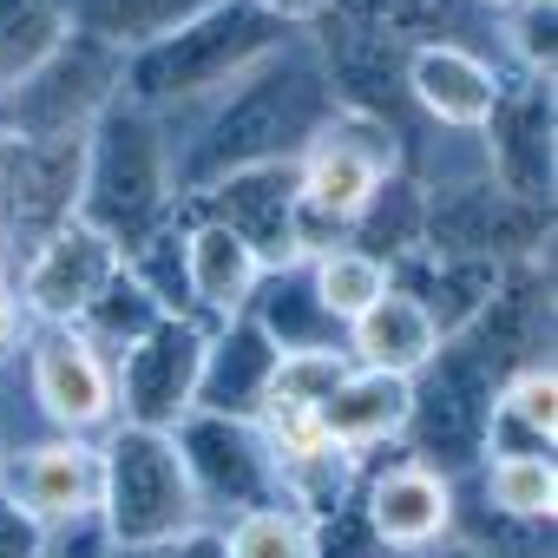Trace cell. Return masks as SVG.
<instances>
[{
	"instance_id": "ba28073f",
	"label": "cell",
	"mask_w": 558,
	"mask_h": 558,
	"mask_svg": "<svg viewBox=\"0 0 558 558\" xmlns=\"http://www.w3.org/2000/svg\"><path fill=\"white\" fill-rule=\"evenodd\" d=\"M551 230V210H532L506 197L493 178L440 184L421 197V250L434 256H473V263H525L538 256Z\"/></svg>"
},
{
	"instance_id": "f546056e",
	"label": "cell",
	"mask_w": 558,
	"mask_h": 558,
	"mask_svg": "<svg viewBox=\"0 0 558 558\" xmlns=\"http://www.w3.org/2000/svg\"><path fill=\"white\" fill-rule=\"evenodd\" d=\"M486 506L519 525H545L558 506V466L551 453H493L486 460Z\"/></svg>"
},
{
	"instance_id": "836d02e7",
	"label": "cell",
	"mask_w": 558,
	"mask_h": 558,
	"mask_svg": "<svg viewBox=\"0 0 558 558\" xmlns=\"http://www.w3.org/2000/svg\"><path fill=\"white\" fill-rule=\"evenodd\" d=\"M310 558H381V545H375V532L362 519V499L310 519Z\"/></svg>"
},
{
	"instance_id": "d590c367",
	"label": "cell",
	"mask_w": 558,
	"mask_h": 558,
	"mask_svg": "<svg viewBox=\"0 0 558 558\" xmlns=\"http://www.w3.org/2000/svg\"><path fill=\"white\" fill-rule=\"evenodd\" d=\"M40 558H112V538L99 519H73V525H53L47 532V551Z\"/></svg>"
},
{
	"instance_id": "8d00e7d4",
	"label": "cell",
	"mask_w": 558,
	"mask_h": 558,
	"mask_svg": "<svg viewBox=\"0 0 558 558\" xmlns=\"http://www.w3.org/2000/svg\"><path fill=\"white\" fill-rule=\"evenodd\" d=\"M256 8L276 21V27H290V34H310L336 14V0H256Z\"/></svg>"
},
{
	"instance_id": "8992f818",
	"label": "cell",
	"mask_w": 558,
	"mask_h": 558,
	"mask_svg": "<svg viewBox=\"0 0 558 558\" xmlns=\"http://www.w3.org/2000/svg\"><path fill=\"white\" fill-rule=\"evenodd\" d=\"M171 440H178V460L191 473V493H197L204 519H243V512H263V506H283V493H276V447L256 421L191 408L171 427Z\"/></svg>"
},
{
	"instance_id": "8fae6325",
	"label": "cell",
	"mask_w": 558,
	"mask_h": 558,
	"mask_svg": "<svg viewBox=\"0 0 558 558\" xmlns=\"http://www.w3.org/2000/svg\"><path fill=\"white\" fill-rule=\"evenodd\" d=\"M480 132H486V178L506 197H519L532 210H551V184H558V158H551V132H558L551 80H506Z\"/></svg>"
},
{
	"instance_id": "4fadbf2b",
	"label": "cell",
	"mask_w": 558,
	"mask_h": 558,
	"mask_svg": "<svg viewBox=\"0 0 558 558\" xmlns=\"http://www.w3.org/2000/svg\"><path fill=\"white\" fill-rule=\"evenodd\" d=\"M191 217L223 223L230 236H243L256 250L263 269L303 263L296 256V165H256V171H230L204 191L184 197Z\"/></svg>"
},
{
	"instance_id": "4316f807",
	"label": "cell",
	"mask_w": 558,
	"mask_h": 558,
	"mask_svg": "<svg viewBox=\"0 0 558 558\" xmlns=\"http://www.w3.org/2000/svg\"><path fill=\"white\" fill-rule=\"evenodd\" d=\"M355 453L329 447V440H303L290 453H276V493H283V506L296 519H323L336 506L355 499Z\"/></svg>"
},
{
	"instance_id": "3957f363",
	"label": "cell",
	"mask_w": 558,
	"mask_h": 558,
	"mask_svg": "<svg viewBox=\"0 0 558 558\" xmlns=\"http://www.w3.org/2000/svg\"><path fill=\"white\" fill-rule=\"evenodd\" d=\"M165 217H178V178H171V138L165 119L132 106L125 93L93 119L86 132V171H80V223L119 243V256L151 236Z\"/></svg>"
},
{
	"instance_id": "484cf974",
	"label": "cell",
	"mask_w": 558,
	"mask_h": 558,
	"mask_svg": "<svg viewBox=\"0 0 558 558\" xmlns=\"http://www.w3.org/2000/svg\"><path fill=\"white\" fill-rule=\"evenodd\" d=\"M73 34V0H0V93L40 73Z\"/></svg>"
},
{
	"instance_id": "7a4b0ae2",
	"label": "cell",
	"mask_w": 558,
	"mask_h": 558,
	"mask_svg": "<svg viewBox=\"0 0 558 558\" xmlns=\"http://www.w3.org/2000/svg\"><path fill=\"white\" fill-rule=\"evenodd\" d=\"M296 34L276 27L256 0H217L197 21H184L178 34H165L158 47L125 53V80L119 93L145 112H171V106H197L217 99L230 80H243L256 60H269L276 47H290Z\"/></svg>"
},
{
	"instance_id": "30bf717a",
	"label": "cell",
	"mask_w": 558,
	"mask_h": 558,
	"mask_svg": "<svg viewBox=\"0 0 558 558\" xmlns=\"http://www.w3.org/2000/svg\"><path fill=\"white\" fill-rule=\"evenodd\" d=\"M204 323L191 316H165L145 342H132L125 355H112V401L125 427H158L171 434L191 401H197V368H204Z\"/></svg>"
},
{
	"instance_id": "277c9868",
	"label": "cell",
	"mask_w": 558,
	"mask_h": 558,
	"mask_svg": "<svg viewBox=\"0 0 558 558\" xmlns=\"http://www.w3.org/2000/svg\"><path fill=\"white\" fill-rule=\"evenodd\" d=\"M93 519L106 525L112 545H171L178 532H191L197 493L191 473L178 460V440L158 427H125L112 421L99 440V506Z\"/></svg>"
},
{
	"instance_id": "2e32d148",
	"label": "cell",
	"mask_w": 558,
	"mask_h": 558,
	"mask_svg": "<svg viewBox=\"0 0 558 558\" xmlns=\"http://www.w3.org/2000/svg\"><path fill=\"white\" fill-rule=\"evenodd\" d=\"M0 499H14L40 525H73L93 519L99 506V447L80 434H53L40 447H21L0 466Z\"/></svg>"
},
{
	"instance_id": "e0dca14e",
	"label": "cell",
	"mask_w": 558,
	"mask_h": 558,
	"mask_svg": "<svg viewBox=\"0 0 558 558\" xmlns=\"http://www.w3.org/2000/svg\"><path fill=\"white\" fill-rule=\"evenodd\" d=\"M362 519L381 551H427L453 532V480H440L421 460H395L362 486Z\"/></svg>"
},
{
	"instance_id": "cb8c5ba5",
	"label": "cell",
	"mask_w": 558,
	"mask_h": 558,
	"mask_svg": "<svg viewBox=\"0 0 558 558\" xmlns=\"http://www.w3.org/2000/svg\"><path fill=\"white\" fill-rule=\"evenodd\" d=\"M551 440H558V375H551V362H525L493 395L486 460L493 453H551Z\"/></svg>"
},
{
	"instance_id": "7bdbcfd3",
	"label": "cell",
	"mask_w": 558,
	"mask_h": 558,
	"mask_svg": "<svg viewBox=\"0 0 558 558\" xmlns=\"http://www.w3.org/2000/svg\"><path fill=\"white\" fill-rule=\"evenodd\" d=\"M0 466H8V447H0Z\"/></svg>"
},
{
	"instance_id": "4dcf8cb0",
	"label": "cell",
	"mask_w": 558,
	"mask_h": 558,
	"mask_svg": "<svg viewBox=\"0 0 558 558\" xmlns=\"http://www.w3.org/2000/svg\"><path fill=\"white\" fill-rule=\"evenodd\" d=\"M125 269L158 296L165 316H191V276H184V217H165L151 236L125 250Z\"/></svg>"
},
{
	"instance_id": "1f68e13d",
	"label": "cell",
	"mask_w": 558,
	"mask_h": 558,
	"mask_svg": "<svg viewBox=\"0 0 558 558\" xmlns=\"http://www.w3.org/2000/svg\"><path fill=\"white\" fill-rule=\"evenodd\" d=\"M230 558H310V519H296L290 506H263L223 525Z\"/></svg>"
},
{
	"instance_id": "ac0fdd59",
	"label": "cell",
	"mask_w": 558,
	"mask_h": 558,
	"mask_svg": "<svg viewBox=\"0 0 558 558\" xmlns=\"http://www.w3.org/2000/svg\"><path fill=\"white\" fill-rule=\"evenodd\" d=\"M401 73H408V99L427 119L453 125V132H480L486 112H493V99H499V86H506L499 66L480 60L460 40H421V47H408V66Z\"/></svg>"
},
{
	"instance_id": "74e56055",
	"label": "cell",
	"mask_w": 558,
	"mask_h": 558,
	"mask_svg": "<svg viewBox=\"0 0 558 558\" xmlns=\"http://www.w3.org/2000/svg\"><path fill=\"white\" fill-rule=\"evenodd\" d=\"M165 558H230V545H223V525H217V519H197L191 532H178V538L165 545Z\"/></svg>"
},
{
	"instance_id": "44dd1931",
	"label": "cell",
	"mask_w": 558,
	"mask_h": 558,
	"mask_svg": "<svg viewBox=\"0 0 558 558\" xmlns=\"http://www.w3.org/2000/svg\"><path fill=\"white\" fill-rule=\"evenodd\" d=\"M342 349H349L355 368H381V375L414 381V375L440 355V329H434V316H427L408 290L388 283V296H381L375 310H362V316L342 329Z\"/></svg>"
},
{
	"instance_id": "e575fe53",
	"label": "cell",
	"mask_w": 558,
	"mask_h": 558,
	"mask_svg": "<svg viewBox=\"0 0 558 558\" xmlns=\"http://www.w3.org/2000/svg\"><path fill=\"white\" fill-rule=\"evenodd\" d=\"M47 532H53V525H40V519L21 512L14 499H0V558H40V551H47Z\"/></svg>"
},
{
	"instance_id": "60d3db41",
	"label": "cell",
	"mask_w": 558,
	"mask_h": 558,
	"mask_svg": "<svg viewBox=\"0 0 558 558\" xmlns=\"http://www.w3.org/2000/svg\"><path fill=\"white\" fill-rule=\"evenodd\" d=\"M8 323H14V296H8V276H0V336H8Z\"/></svg>"
},
{
	"instance_id": "9a60e30c",
	"label": "cell",
	"mask_w": 558,
	"mask_h": 558,
	"mask_svg": "<svg viewBox=\"0 0 558 558\" xmlns=\"http://www.w3.org/2000/svg\"><path fill=\"white\" fill-rule=\"evenodd\" d=\"M27 381H34V401L40 414L60 427V434H106L119 421V401H112V362L80 336V329H40L34 349H27Z\"/></svg>"
},
{
	"instance_id": "f35d334b",
	"label": "cell",
	"mask_w": 558,
	"mask_h": 558,
	"mask_svg": "<svg viewBox=\"0 0 558 558\" xmlns=\"http://www.w3.org/2000/svg\"><path fill=\"white\" fill-rule=\"evenodd\" d=\"M414 558H480V551H473V545H447V538H440V545H427V551H414Z\"/></svg>"
},
{
	"instance_id": "9c48e42d",
	"label": "cell",
	"mask_w": 558,
	"mask_h": 558,
	"mask_svg": "<svg viewBox=\"0 0 558 558\" xmlns=\"http://www.w3.org/2000/svg\"><path fill=\"white\" fill-rule=\"evenodd\" d=\"M80 171H86V138L0 132V230L14 236V250H34L80 217Z\"/></svg>"
},
{
	"instance_id": "5bb4252c",
	"label": "cell",
	"mask_w": 558,
	"mask_h": 558,
	"mask_svg": "<svg viewBox=\"0 0 558 558\" xmlns=\"http://www.w3.org/2000/svg\"><path fill=\"white\" fill-rule=\"evenodd\" d=\"M119 243L99 236L93 223H60L47 243L27 250V269H21V310L40 323V329H73L86 316V303L112 283L119 269Z\"/></svg>"
},
{
	"instance_id": "5b68a950",
	"label": "cell",
	"mask_w": 558,
	"mask_h": 558,
	"mask_svg": "<svg viewBox=\"0 0 558 558\" xmlns=\"http://www.w3.org/2000/svg\"><path fill=\"white\" fill-rule=\"evenodd\" d=\"M493 395L499 375L480 349H466L460 336L440 342V355L408 381V460L434 466L440 480L466 473L486 460V421H493Z\"/></svg>"
},
{
	"instance_id": "d6a6232c",
	"label": "cell",
	"mask_w": 558,
	"mask_h": 558,
	"mask_svg": "<svg viewBox=\"0 0 558 558\" xmlns=\"http://www.w3.org/2000/svg\"><path fill=\"white\" fill-rule=\"evenodd\" d=\"M512 53H519L525 80H551V53H558V0H525V8H512Z\"/></svg>"
},
{
	"instance_id": "7c38bea8",
	"label": "cell",
	"mask_w": 558,
	"mask_h": 558,
	"mask_svg": "<svg viewBox=\"0 0 558 558\" xmlns=\"http://www.w3.org/2000/svg\"><path fill=\"white\" fill-rule=\"evenodd\" d=\"M329 34L316 40V60H323V80L336 93V112L349 119H368L381 132L401 138V106H408V47L381 27H362L349 14H329L323 21Z\"/></svg>"
},
{
	"instance_id": "83f0119b",
	"label": "cell",
	"mask_w": 558,
	"mask_h": 558,
	"mask_svg": "<svg viewBox=\"0 0 558 558\" xmlns=\"http://www.w3.org/2000/svg\"><path fill=\"white\" fill-rule=\"evenodd\" d=\"M158 323H165L158 296H151V290L138 283V276H132V269L119 263V269H112V283H106V290H99V296L86 303V316H80L73 329H80V336H86V342H93V349H99V355L112 362V355H125L132 342H145V336H151Z\"/></svg>"
},
{
	"instance_id": "603a6c76",
	"label": "cell",
	"mask_w": 558,
	"mask_h": 558,
	"mask_svg": "<svg viewBox=\"0 0 558 558\" xmlns=\"http://www.w3.org/2000/svg\"><path fill=\"white\" fill-rule=\"evenodd\" d=\"M243 316L276 342V355H296V349H342V323H329V310L316 303L303 263L263 269V283H256V296H250Z\"/></svg>"
},
{
	"instance_id": "f1b7e54d",
	"label": "cell",
	"mask_w": 558,
	"mask_h": 558,
	"mask_svg": "<svg viewBox=\"0 0 558 558\" xmlns=\"http://www.w3.org/2000/svg\"><path fill=\"white\" fill-rule=\"evenodd\" d=\"M310 269V290H316V303L329 310V323H355L362 310H375L381 296H388V263L381 256H368V250H355V243H336V250H323V256H310L303 263Z\"/></svg>"
},
{
	"instance_id": "ffe728a7",
	"label": "cell",
	"mask_w": 558,
	"mask_h": 558,
	"mask_svg": "<svg viewBox=\"0 0 558 558\" xmlns=\"http://www.w3.org/2000/svg\"><path fill=\"white\" fill-rule=\"evenodd\" d=\"M184 276H191V323L217 329V323H230V316L250 310V296L263 283V263L223 223L184 217Z\"/></svg>"
},
{
	"instance_id": "52a82bcc",
	"label": "cell",
	"mask_w": 558,
	"mask_h": 558,
	"mask_svg": "<svg viewBox=\"0 0 558 558\" xmlns=\"http://www.w3.org/2000/svg\"><path fill=\"white\" fill-rule=\"evenodd\" d=\"M125 80V53L73 34L40 73H27L21 86L0 93V132H21V138H86L93 119L119 99Z\"/></svg>"
},
{
	"instance_id": "ab89813d",
	"label": "cell",
	"mask_w": 558,
	"mask_h": 558,
	"mask_svg": "<svg viewBox=\"0 0 558 558\" xmlns=\"http://www.w3.org/2000/svg\"><path fill=\"white\" fill-rule=\"evenodd\" d=\"M112 558H165V545H112Z\"/></svg>"
},
{
	"instance_id": "6da1fadb",
	"label": "cell",
	"mask_w": 558,
	"mask_h": 558,
	"mask_svg": "<svg viewBox=\"0 0 558 558\" xmlns=\"http://www.w3.org/2000/svg\"><path fill=\"white\" fill-rule=\"evenodd\" d=\"M336 119V93L323 80L316 47L290 40L269 60H256L243 80H230L210 112L197 119L191 138L171 145V178H178V204L230 171H256V165H296L316 132Z\"/></svg>"
},
{
	"instance_id": "d4e9b609",
	"label": "cell",
	"mask_w": 558,
	"mask_h": 558,
	"mask_svg": "<svg viewBox=\"0 0 558 558\" xmlns=\"http://www.w3.org/2000/svg\"><path fill=\"white\" fill-rule=\"evenodd\" d=\"M204 8H217V0H73V27L112 53H138L197 21Z\"/></svg>"
},
{
	"instance_id": "d6986e66",
	"label": "cell",
	"mask_w": 558,
	"mask_h": 558,
	"mask_svg": "<svg viewBox=\"0 0 558 558\" xmlns=\"http://www.w3.org/2000/svg\"><path fill=\"white\" fill-rule=\"evenodd\" d=\"M269 375H276V342L250 316H230L204 336V368H197V401L191 408L256 421L263 395H269Z\"/></svg>"
},
{
	"instance_id": "b9f144b4",
	"label": "cell",
	"mask_w": 558,
	"mask_h": 558,
	"mask_svg": "<svg viewBox=\"0 0 558 558\" xmlns=\"http://www.w3.org/2000/svg\"><path fill=\"white\" fill-rule=\"evenodd\" d=\"M480 8H493V14H512V8H525V0H480Z\"/></svg>"
},
{
	"instance_id": "7402d4cb",
	"label": "cell",
	"mask_w": 558,
	"mask_h": 558,
	"mask_svg": "<svg viewBox=\"0 0 558 558\" xmlns=\"http://www.w3.org/2000/svg\"><path fill=\"white\" fill-rule=\"evenodd\" d=\"M408 427V381L401 375H381V368H349L336 381V395L316 408V434L342 453H368V447H388L401 440Z\"/></svg>"
}]
</instances>
